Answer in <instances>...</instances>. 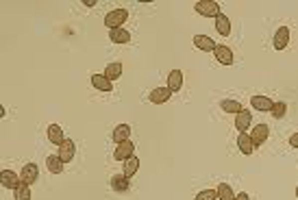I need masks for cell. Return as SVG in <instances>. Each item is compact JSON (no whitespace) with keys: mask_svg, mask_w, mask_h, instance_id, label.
Here are the masks:
<instances>
[{"mask_svg":"<svg viewBox=\"0 0 298 200\" xmlns=\"http://www.w3.org/2000/svg\"><path fill=\"white\" fill-rule=\"evenodd\" d=\"M213 54H216V61H220L222 65H231V63H233V52H231L229 46L218 44L216 50H213Z\"/></svg>","mask_w":298,"mask_h":200,"instance_id":"cell-10","label":"cell"},{"mask_svg":"<svg viewBox=\"0 0 298 200\" xmlns=\"http://www.w3.org/2000/svg\"><path fill=\"white\" fill-rule=\"evenodd\" d=\"M89 81H92V85L98 89V92H111V89H113V83L105 74H92Z\"/></svg>","mask_w":298,"mask_h":200,"instance_id":"cell-13","label":"cell"},{"mask_svg":"<svg viewBox=\"0 0 298 200\" xmlns=\"http://www.w3.org/2000/svg\"><path fill=\"white\" fill-rule=\"evenodd\" d=\"M46 166H48L50 174H61L63 172V161L59 159V157H55V155H50L48 159H46Z\"/></svg>","mask_w":298,"mask_h":200,"instance_id":"cell-24","label":"cell"},{"mask_svg":"<svg viewBox=\"0 0 298 200\" xmlns=\"http://www.w3.org/2000/svg\"><path fill=\"white\" fill-rule=\"evenodd\" d=\"M250 105H253V109H257V111H264V113H270L274 102L268 98V96H253L250 98Z\"/></svg>","mask_w":298,"mask_h":200,"instance_id":"cell-11","label":"cell"},{"mask_svg":"<svg viewBox=\"0 0 298 200\" xmlns=\"http://www.w3.org/2000/svg\"><path fill=\"white\" fill-rule=\"evenodd\" d=\"M133 153H135V144L131 142V139H127V142L118 144V148L113 150V159L124 163L127 159H131V157H133Z\"/></svg>","mask_w":298,"mask_h":200,"instance_id":"cell-3","label":"cell"},{"mask_svg":"<svg viewBox=\"0 0 298 200\" xmlns=\"http://www.w3.org/2000/svg\"><path fill=\"white\" fill-rule=\"evenodd\" d=\"M237 148H240V153H244V155H253L255 144H253V139H250V135L240 133V137H237Z\"/></svg>","mask_w":298,"mask_h":200,"instance_id":"cell-17","label":"cell"},{"mask_svg":"<svg viewBox=\"0 0 298 200\" xmlns=\"http://www.w3.org/2000/svg\"><path fill=\"white\" fill-rule=\"evenodd\" d=\"M220 107H222L226 113H235V116H237V113H242V111H244L242 105H240L237 100H222V102H220Z\"/></svg>","mask_w":298,"mask_h":200,"instance_id":"cell-27","label":"cell"},{"mask_svg":"<svg viewBox=\"0 0 298 200\" xmlns=\"http://www.w3.org/2000/svg\"><path fill=\"white\" fill-rule=\"evenodd\" d=\"M129 187H131V179H127L124 174H116V177L111 179V190L113 192L124 194V192H129Z\"/></svg>","mask_w":298,"mask_h":200,"instance_id":"cell-14","label":"cell"},{"mask_svg":"<svg viewBox=\"0 0 298 200\" xmlns=\"http://www.w3.org/2000/svg\"><path fill=\"white\" fill-rule=\"evenodd\" d=\"M74 153H76V146H74V142L72 139H65V142L59 146V159H61L63 163H70L74 159Z\"/></svg>","mask_w":298,"mask_h":200,"instance_id":"cell-5","label":"cell"},{"mask_svg":"<svg viewBox=\"0 0 298 200\" xmlns=\"http://www.w3.org/2000/svg\"><path fill=\"white\" fill-rule=\"evenodd\" d=\"M268 135H270V129H268L266 124H257L253 129V133H250V139H253V144H255V148L261 146V144L268 139Z\"/></svg>","mask_w":298,"mask_h":200,"instance_id":"cell-9","label":"cell"},{"mask_svg":"<svg viewBox=\"0 0 298 200\" xmlns=\"http://www.w3.org/2000/svg\"><path fill=\"white\" fill-rule=\"evenodd\" d=\"M196 13L202 15V17H218L222 11H220V4L213 2V0H198V2L194 4Z\"/></svg>","mask_w":298,"mask_h":200,"instance_id":"cell-2","label":"cell"},{"mask_svg":"<svg viewBox=\"0 0 298 200\" xmlns=\"http://www.w3.org/2000/svg\"><path fill=\"white\" fill-rule=\"evenodd\" d=\"M129 135H131V126L129 124H118L116 129H113V133H111V139L116 144H122V142H127V139H129Z\"/></svg>","mask_w":298,"mask_h":200,"instance_id":"cell-19","label":"cell"},{"mask_svg":"<svg viewBox=\"0 0 298 200\" xmlns=\"http://www.w3.org/2000/svg\"><path fill=\"white\" fill-rule=\"evenodd\" d=\"M109 39L113 41V44H129L131 33L127 31V28H113V31H109Z\"/></svg>","mask_w":298,"mask_h":200,"instance_id":"cell-20","label":"cell"},{"mask_svg":"<svg viewBox=\"0 0 298 200\" xmlns=\"http://www.w3.org/2000/svg\"><path fill=\"white\" fill-rule=\"evenodd\" d=\"M137 170H140V159H137V157L133 155V157H131V159H127V161H124V177H127V179H131V177H135V174H137Z\"/></svg>","mask_w":298,"mask_h":200,"instance_id":"cell-23","label":"cell"},{"mask_svg":"<svg viewBox=\"0 0 298 200\" xmlns=\"http://www.w3.org/2000/svg\"><path fill=\"white\" fill-rule=\"evenodd\" d=\"M194 46L198 48V50H205V52H211L216 50V41H213L211 37H207V35H194Z\"/></svg>","mask_w":298,"mask_h":200,"instance_id":"cell-12","label":"cell"},{"mask_svg":"<svg viewBox=\"0 0 298 200\" xmlns=\"http://www.w3.org/2000/svg\"><path fill=\"white\" fill-rule=\"evenodd\" d=\"M46 133H48V142H50V144H55V146H61V144L65 142L63 131H61V126H59V124H50Z\"/></svg>","mask_w":298,"mask_h":200,"instance_id":"cell-18","label":"cell"},{"mask_svg":"<svg viewBox=\"0 0 298 200\" xmlns=\"http://www.w3.org/2000/svg\"><path fill=\"white\" fill-rule=\"evenodd\" d=\"M0 183H2V187H7V190H15V187L22 183V179L17 177L13 170H2V174H0Z\"/></svg>","mask_w":298,"mask_h":200,"instance_id":"cell-7","label":"cell"},{"mask_svg":"<svg viewBox=\"0 0 298 200\" xmlns=\"http://www.w3.org/2000/svg\"><path fill=\"white\" fill-rule=\"evenodd\" d=\"M290 146L292 148H298V133H294V135L290 137Z\"/></svg>","mask_w":298,"mask_h":200,"instance_id":"cell-30","label":"cell"},{"mask_svg":"<svg viewBox=\"0 0 298 200\" xmlns=\"http://www.w3.org/2000/svg\"><path fill=\"white\" fill-rule=\"evenodd\" d=\"M181 87H183V72L181 70H172L170 74H168V89L174 94Z\"/></svg>","mask_w":298,"mask_h":200,"instance_id":"cell-16","label":"cell"},{"mask_svg":"<svg viewBox=\"0 0 298 200\" xmlns=\"http://www.w3.org/2000/svg\"><path fill=\"white\" fill-rule=\"evenodd\" d=\"M296 198H298V185H296Z\"/></svg>","mask_w":298,"mask_h":200,"instance_id":"cell-33","label":"cell"},{"mask_svg":"<svg viewBox=\"0 0 298 200\" xmlns=\"http://www.w3.org/2000/svg\"><path fill=\"white\" fill-rule=\"evenodd\" d=\"M285 111H288V107H285V102H274V107H272V116L277 118V120H281L285 116Z\"/></svg>","mask_w":298,"mask_h":200,"instance_id":"cell-29","label":"cell"},{"mask_svg":"<svg viewBox=\"0 0 298 200\" xmlns=\"http://www.w3.org/2000/svg\"><path fill=\"white\" fill-rule=\"evenodd\" d=\"M250 122H253V113H248V111H242L235 116V129L240 133H246L250 129Z\"/></svg>","mask_w":298,"mask_h":200,"instance_id":"cell-15","label":"cell"},{"mask_svg":"<svg viewBox=\"0 0 298 200\" xmlns=\"http://www.w3.org/2000/svg\"><path fill=\"white\" fill-rule=\"evenodd\" d=\"M216 31L222 35V37H229V35H231V20L224 13H220L216 17Z\"/></svg>","mask_w":298,"mask_h":200,"instance_id":"cell-21","label":"cell"},{"mask_svg":"<svg viewBox=\"0 0 298 200\" xmlns=\"http://www.w3.org/2000/svg\"><path fill=\"white\" fill-rule=\"evenodd\" d=\"M83 4H85V7H94V4H96V0H83Z\"/></svg>","mask_w":298,"mask_h":200,"instance_id":"cell-32","label":"cell"},{"mask_svg":"<svg viewBox=\"0 0 298 200\" xmlns=\"http://www.w3.org/2000/svg\"><path fill=\"white\" fill-rule=\"evenodd\" d=\"M235 200H250V198H248V194L244 192V194H237V196H235Z\"/></svg>","mask_w":298,"mask_h":200,"instance_id":"cell-31","label":"cell"},{"mask_svg":"<svg viewBox=\"0 0 298 200\" xmlns=\"http://www.w3.org/2000/svg\"><path fill=\"white\" fill-rule=\"evenodd\" d=\"M218 198V192L216 190H202L196 194V198L194 200H216Z\"/></svg>","mask_w":298,"mask_h":200,"instance_id":"cell-28","label":"cell"},{"mask_svg":"<svg viewBox=\"0 0 298 200\" xmlns=\"http://www.w3.org/2000/svg\"><path fill=\"white\" fill-rule=\"evenodd\" d=\"M122 70H124V68H122V63H120V61H113V63H109V65L105 68V76L113 83L116 78H120V76H122Z\"/></svg>","mask_w":298,"mask_h":200,"instance_id":"cell-22","label":"cell"},{"mask_svg":"<svg viewBox=\"0 0 298 200\" xmlns=\"http://www.w3.org/2000/svg\"><path fill=\"white\" fill-rule=\"evenodd\" d=\"M127 17H129V11L127 9H113L105 17V26H109V31H113V28H124Z\"/></svg>","mask_w":298,"mask_h":200,"instance_id":"cell-1","label":"cell"},{"mask_svg":"<svg viewBox=\"0 0 298 200\" xmlns=\"http://www.w3.org/2000/svg\"><path fill=\"white\" fill-rule=\"evenodd\" d=\"M20 179H22V183H26V185L37 183V179H39L37 166H35V163H26V166L22 168V172H20Z\"/></svg>","mask_w":298,"mask_h":200,"instance_id":"cell-4","label":"cell"},{"mask_svg":"<svg viewBox=\"0 0 298 200\" xmlns=\"http://www.w3.org/2000/svg\"><path fill=\"white\" fill-rule=\"evenodd\" d=\"M172 98V92L168 87H154L150 96H148V100L152 102V105H163V102H168Z\"/></svg>","mask_w":298,"mask_h":200,"instance_id":"cell-6","label":"cell"},{"mask_svg":"<svg viewBox=\"0 0 298 200\" xmlns=\"http://www.w3.org/2000/svg\"><path fill=\"white\" fill-rule=\"evenodd\" d=\"M216 192H218V200H235V194L229 183H220Z\"/></svg>","mask_w":298,"mask_h":200,"instance_id":"cell-25","label":"cell"},{"mask_svg":"<svg viewBox=\"0 0 298 200\" xmlns=\"http://www.w3.org/2000/svg\"><path fill=\"white\" fill-rule=\"evenodd\" d=\"M274 48L277 50H283V48H288V44H290V28L288 26H279L277 28V33H274Z\"/></svg>","mask_w":298,"mask_h":200,"instance_id":"cell-8","label":"cell"},{"mask_svg":"<svg viewBox=\"0 0 298 200\" xmlns=\"http://www.w3.org/2000/svg\"><path fill=\"white\" fill-rule=\"evenodd\" d=\"M13 194H15V200H31V185L20 183L13 190Z\"/></svg>","mask_w":298,"mask_h":200,"instance_id":"cell-26","label":"cell"}]
</instances>
